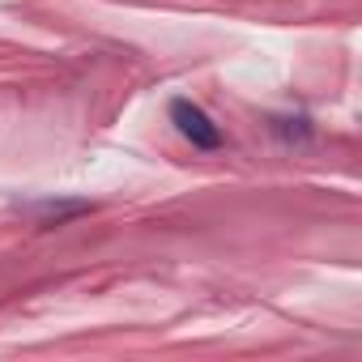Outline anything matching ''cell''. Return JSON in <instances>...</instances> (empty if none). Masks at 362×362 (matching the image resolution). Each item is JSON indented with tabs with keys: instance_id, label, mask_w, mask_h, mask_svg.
<instances>
[{
	"instance_id": "6da1fadb",
	"label": "cell",
	"mask_w": 362,
	"mask_h": 362,
	"mask_svg": "<svg viewBox=\"0 0 362 362\" xmlns=\"http://www.w3.org/2000/svg\"><path fill=\"white\" fill-rule=\"evenodd\" d=\"M170 119H175L179 136L192 141V149H222V128H218V124H214L197 103L175 98V103H170Z\"/></svg>"
}]
</instances>
